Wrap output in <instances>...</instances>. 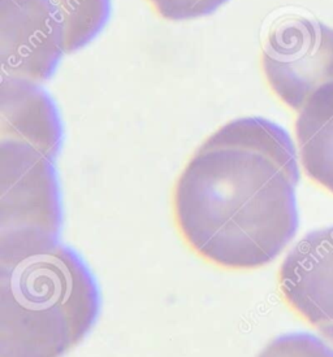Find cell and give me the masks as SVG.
Wrapping results in <instances>:
<instances>
[{
	"mask_svg": "<svg viewBox=\"0 0 333 357\" xmlns=\"http://www.w3.org/2000/svg\"><path fill=\"white\" fill-rule=\"evenodd\" d=\"M54 161L25 143L0 141V263L59 242L61 203Z\"/></svg>",
	"mask_w": 333,
	"mask_h": 357,
	"instance_id": "3957f363",
	"label": "cell"
},
{
	"mask_svg": "<svg viewBox=\"0 0 333 357\" xmlns=\"http://www.w3.org/2000/svg\"><path fill=\"white\" fill-rule=\"evenodd\" d=\"M61 134L57 108L38 85L1 78L0 141L25 143L55 160Z\"/></svg>",
	"mask_w": 333,
	"mask_h": 357,
	"instance_id": "52a82bcc",
	"label": "cell"
},
{
	"mask_svg": "<svg viewBox=\"0 0 333 357\" xmlns=\"http://www.w3.org/2000/svg\"><path fill=\"white\" fill-rule=\"evenodd\" d=\"M64 54V29L48 0H0L1 78L40 86Z\"/></svg>",
	"mask_w": 333,
	"mask_h": 357,
	"instance_id": "5b68a950",
	"label": "cell"
},
{
	"mask_svg": "<svg viewBox=\"0 0 333 357\" xmlns=\"http://www.w3.org/2000/svg\"><path fill=\"white\" fill-rule=\"evenodd\" d=\"M286 304L333 343V226L305 235L279 271Z\"/></svg>",
	"mask_w": 333,
	"mask_h": 357,
	"instance_id": "8992f818",
	"label": "cell"
},
{
	"mask_svg": "<svg viewBox=\"0 0 333 357\" xmlns=\"http://www.w3.org/2000/svg\"><path fill=\"white\" fill-rule=\"evenodd\" d=\"M295 144L276 123L245 117L203 142L177 179L172 208L185 243L233 271L272 263L298 227Z\"/></svg>",
	"mask_w": 333,
	"mask_h": 357,
	"instance_id": "6da1fadb",
	"label": "cell"
},
{
	"mask_svg": "<svg viewBox=\"0 0 333 357\" xmlns=\"http://www.w3.org/2000/svg\"><path fill=\"white\" fill-rule=\"evenodd\" d=\"M258 357H333V349L314 335L295 333L274 339Z\"/></svg>",
	"mask_w": 333,
	"mask_h": 357,
	"instance_id": "30bf717a",
	"label": "cell"
},
{
	"mask_svg": "<svg viewBox=\"0 0 333 357\" xmlns=\"http://www.w3.org/2000/svg\"><path fill=\"white\" fill-rule=\"evenodd\" d=\"M295 138L306 174L333 192V82L320 86L299 109Z\"/></svg>",
	"mask_w": 333,
	"mask_h": 357,
	"instance_id": "ba28073f",
	"label": "cell"
},
{
	"mask_svg": "<svg viewBox=\"0 0 333 357\" xmlns=\"http://www.w3.org/2000/svg\"><path fill=\"white\" fill-rule=\"evenodd\" d=\"M164 20L186 21L209 16L228 0H147Z\"/></svg>",
	"mask_w": 333,
	"mask_h": 357,
	"instance_id": "8fae6325",
	"label": "cell"
},
{
	"mask_svg": "<svg viewBox=\"0 0 333 357\" xmlns=\"http://www.w3.org/2000/svg\"><path fill=\"white\" fill-rule=\"evenodd\" d=\"M262 68L274 94L299 111L320 86L333 82V29L305 17L280 22L267 39Z\"/></svg>",
	"mask_w": 333,
	"mask_h": 357,
	"instance_id": "277c9868",
	"label": "cell"
},
{
	"mask_svg": "<svg viewBox=\"0 0 333 357\" xmlns=\"http://www.w3.org/2000/svg\"><path fill=\"white\" fill-rule=\"evenodd\" d=\"M99 292L85 264L57 242L0 263V357H63L99 313Z\"/></svg>",
	"mask_w": 333,
	"mask_h": 357,
	"instance_id": "7a4b0ae2",
	"label": "cell"
},
{
	"mask_svg": "<svg viewBox=\"0 0 333 357\" xmlns=\"http://www.w3.org/2000/svg\"><path fill=\"white\" fill-rule=\"evenodd\" d=\"M66 36V54L85 47L110 17L111 0H48Z\"/></svg>",
	"mask_w": 333,
	"mask_h": 357,
	"instance_id": "9c48e42d",
	"label": "cell"
}]
</instances>
